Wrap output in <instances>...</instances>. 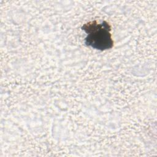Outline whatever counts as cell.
I'll list each match as a JSON object with an SVG mask.
<instances>
[{"label": "cell", "instance_id": "6da1fadb", "mask_svg": "<svg viewBox=\"0 0 157 157\" xmlns=\"http://www.w3.org/2000/svg\"><path fill=\"white\" fill-rule=\"evenodd\" d=\"M81 28L87 34L85 39L86 46L101 51L113 47L111 26L107 21H103L101 23H98L96 20L91 21L84 24Z\"/></svg>", "mask_w": 157, "mask_h": 157}]
</instances>
